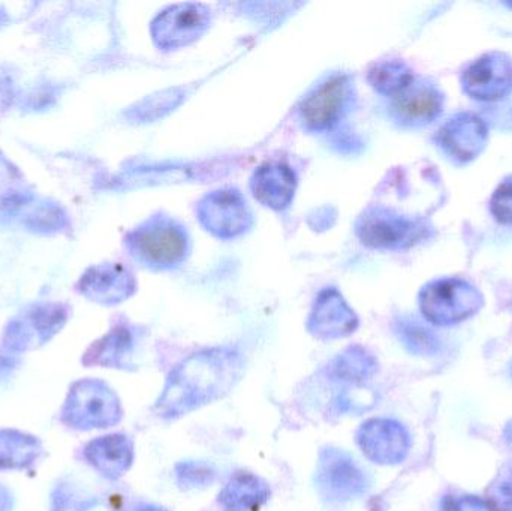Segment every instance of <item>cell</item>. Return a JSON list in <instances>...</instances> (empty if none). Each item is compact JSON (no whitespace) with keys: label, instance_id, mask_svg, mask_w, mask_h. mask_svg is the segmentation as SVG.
Returning <instances> with one entry per match:
<instances>
[{"label":"cell","instance_id":"24","mask_svg":"<svg viewBox=\"0 0 512 511\" xmlns=\"http://www.w3.org/2000/svg\"><path fill=\"white\" fill-rule=\"evenodd\" d=\"M50 511H120L111 500L87 494L69 482H60L51 494Z\"/></svg>","mask_w":512,"mask_h":511},{"label":"cell","instance_id":"1","mask_svg":"<svg viewBox=\"0 0 512 511\" xmlns=\"http://www.w3.org/2000/svg\"><path fill=\"white\" fill-rule=\"evenodd\" d=\"M245 374V359L228 347L209 348L186 357L168 375L155 404L156 416L177 420L225 398Z\"/></svg>","mask_w":512,"mask_h":511},{"label":"cell","instance_id":"17","mask_svg":"<svg viewBox=\"0 0 512 511\" xmlns=\"http://www.w3.org/2000/svg\"><path fill=\"white\" fill-rule=\"evenodd\" d=\"M83 458L105 479L119 480L134 464V443L125 434L105 435L84 446Z\"/></svg>","mask_w":512,"mask_h":511},{"label":"cell","instance_id":"6","mask_svg":"<svg viewBox=\"0 0 512 511\" xmlns=\"http://www.w3.org/2000/svg\"><path fill=\"white\" fill-rule=\"evenodd\" d=\"M355 231L364 245L384 251L412 248L429 236V228L423 222L379 206L369 207L361 213Z\"/></svg>","mask_w":512,"mask_h":511},{"label":"cell","instance_id":"21","mask_svg":"<svg viewBox=\"0 0 512 511\" xmlns=\"http://www.w3.org/2000/svg\"><path fill=\"white\" fill-rule=\"evenodd\" d=\"M41 455L42 444L38 438L15 429H0V470H26Z\"/></svg>","mask_w":512,"mask_h":511},{"label":"cell","instance_id":"4","mask_svg":"<svg viewBox=\"0 0 512 511\" xmlns=\"http://www.w3.org/2000/svg\"><path fill=\"white\" fill-rule=\"evenodd\" d=\"M483 294L465 279L430 282L420 293V308L430 323L450 326L468 320L483 308Z\"/></svg>","mask_w":512,"mask_h":511},{"label":"cell","instance_id":"27","mask_svg":"<svg viewBox=\"0 0 512 511\" xmlns=\"http://www.w3.org/2000/svg\"><path fill=\"white\" fill-rule=\"evenodd\" d=\"M487 506L492 511H512V473L501 476L489 489Z\"/></svg>","mask_w":512,"mask_h":511},{"label":"cell","instance_id":"3","mask_svg":"<svg viewBox=\"0 0 512 511\" xmlns=\"http://www.w3.org/2000/svg\"><path fill=\"white\" fill-rule=\"evenodd\" d=\"M123 407L117 393L101 380L77 381L72 384L60 410V422L75 431H95L119 425Z\"/></svg>","mask_w":512,"mask_h":511},{"label":"cell","instance_id":"10","mask_svg":"<svg viewBox=\"0 0 512 511\" xmlns=\"http://www.w3.org/2000/svg\"><path fill=\"white\" fill-rule=\"evenodd\" d=\"M466 95L477 101L492 102L512 92V60L501 51L483 54L466 66L462 74Z\"/></svg>","mask_w":512,"mask_h":511},{"label":"cell","instance_id":"18","mask_svg":"<svg viewBox=\"0 0 512 511\" xmlns=\"http://www.w3.org/2000/svg\"><path fill=\"white\" fill-rule=\"evenodd\" d=\"M135 347H137V335L134 329L126 324H119L104 338L90 345L81 362L87 368L99 366V368L134 371L132 357H134Z\"/></svg>","mask_w":512,"mask_h":511},{"label":"cell","instance_id":"11","mask_svg":"<svg viewBox=\"0 0 512 511\" xmlns=\"http://www.w3.org/2000/svg\"><path fill=\"white\" fill-rule=\"evenodd\" d=\"M435 141L451 161L468 164L486 149L489 129L481 117L460 113L439 129Z\"/></svg>","mask_w":512,"mask_h":511},{"label":"cell","instance_id":"30","mask_svg":"<svg viewBox=\"0 0 512 511\" xmlns=\"http://www.w3.org/2000/svg\"><path fill=\"white\" fill-rule=\"evenodd\" d=\"M134 511H168L167 509H164V507L156 506V504H138L137 507H135Z\"/></svg>","mask_w":512,"mask_h":511},{"label":"cell","instance_id":"16","mask_svg":"<svg viewBox=\"0 0 512 511\" xmlns=\"http://www.w3.org/2000/svg\"><path fill=\"white\" fill-rule=\"evenodd\" d=\"M65 321V311L57 306L36 309L9 324L5 344L14 351L35 350L60 332Z\"/></svg>","mask_w":512,"mask_h":511},{"label":"cell","instance_id":"12","mask_svg":"<svg viewBox=\"0 0 512 511\" xmlns=\"http://www.w3.org/2000/svg\"><path fill=\"white\" fill-rule=\"evenodd\" d=\"M357 314L334 287L325 288L316 297L307 318V332L321 341L348 338L358 329Z\"/></svg>","mask_w":512,"mask_h":511},{"label":"cell","instance_id":"22","mask_svg":"<svg viewBox=\"0 0 512 511\" xmlns=\"http://www.w3.org/2000/svg\"><path fill=\"white\" fill-rule=\"evenodd\" d=\"M378 369L375 357L364 348L349 347L328 365V377L346 384H363L375 375Z\"/></svg>","mask_w":512,"mask_h":511},{"label":"cell","instance_id":"29","mask_svg":"<svg viewBox=\"0 0 512 511\" xmlns=\"http://www.w3.org/2000/svg\"><path fill=\"white\" fill-rule=\"evenodd\" d=\"M12 510V497L5 488L0 486V511Z\"/></svg>","mask_w":512,"mask_h":511},{"label":"cell","instance_id":"14","mask_svg":"<svg viewBox=\"0 0 512 511\" xmlns=\"http://www.w3.org/2000/svg\"><path fill=\"white\" fill-rule=\"evenodd\" d=\"M444 110V95L433 84L412 81L391 98V119L402 128H423L438 119Z\"/></svg>","mask_w":512,"mask_h":511},{"label":"cell","instance_id":"9","mask_svg":"<svg viewBox=\"0 0 512 511\" xmlns=\"http://www.w3.org/2000/svg\"><path fill=\"white\" fill-rule=\"evenodd\" d=\"M212 12L203 3H177L152 21L153 41L162 50H177L200 39L209 30Z\"/></svg>","mask_w":512,"mask_h":511},{"label":"cell","instance_id":"13","mask_svg":"<svg viewBox=\"0 0 512 511\" xmlns=\"http://www.w3.org/2000/svg\"><path fill=\"white\" fill-rule=\"evenodd\" d=\"M355 441L364 456L379 465L399 464L409 449L408 432L388 419L367 420L358 428Z\"/></svg>","mask_w":512,"mask_h":511},{"label":"cell","instance_id":"15","mask_svg":"<svg viewBox=\"0 0 512 511\" xmlns=\"http://www.w3.org/2000/svg\"><path fill=\"white\" fill-rule=\"evenodd\" d=\"M78 290L92 302L119 305L137 290L134 275L119 263L99 264L84 273Z\"/></svg>","mask_w":512,"mask_h":511},{"label":"cell","instance_id":"7","mask_svg":"<svg viewBox=\"0 0 512 511\" xmlns=\"http://www.w3.org/2000/svg\"><path fill=\"white\" fill-rule=\"evenodd\" d=\"M315 483L319 495L330 503H349L369 491L366 471L348 452L336 447L319 452Z\"/></svg>","mask_w":512,"mask_h":511},{"label":"cell","instance_id":"19","mask_svg":"<svg viewBox=\"0 0 512 511\" xmlns=\"http://www.w3.org/2000/svg\"><path fill=\"white\" fill-rule=\"evenodd\" d=\"M297 189V176L288 165L267 162L256 168L251 191L262 206L282 212L291 204Z\"/></svg>","mask_w":512,"mask_h":511},{"label":"cell","instance_id":"25","mask_svg":"<svg viewBox=\"0 0 512 511\" xmlns=\"http://www.w3.org/2000/svg\"><path fill=\"white\" fill-rule=\"evenodd\" d=\"M176 482L183 491L206 489L216 482L215 468L204 462L186 461L176 465Z\"/></svg>","mask_w":512,"mask_h":511},{"label":"cell","instance_id":"20","mask_svg":"<svg viewBox=\"0 0 512 511\" xmlns=\"http://www.w3.org/2000/svg\"><path fill=\"white\" fill-rule=\"evenodd\" d=\"M271 497L268 483L249 471H236L219 492L218 503L225 511H259Z\"/></svg>","mask_w":512,"mask_h":511},{"label":"cell","instance_id":"28","mask_svg":"<svg viewBox=\"0 0 512 511\" xmlns=\"http://www.w3.org/2000/svg\"><path fill=\"white\" fill-rule=\"evenodd\" d=\"M444 511H492L489 506H484L481 501L474 498H460V500L447 501Z\"/></svg>","mask_w":512,"mask_h":511},{"label":"cell","instance_id":"8","mask_svg":"<svg viewBox=\"0 0 512 511\" xmlns=\"http://www.w3.org/2000/svg\"><path fill=\"white\" fill-rule=\"evenodd\" d=\"M195 210L203 227L219 239L242 236L254 225L251 206L245 195L236 188L209 192L198 201Z\"/></svg>","mask_w":512,"mask_h":511},{"label":"cell","instance_id":"2","mask_svg":"<svg viewBox=\"0 0 512 511\" xmlns=\"http://www.w3.org/2000/svg\"><path fill=\"white\" fill-rule=\"evenodd\" d=\"M125 248L144 269L170 272L185 264L191 251V237L177 219L158 213L129 231Z\"/></svg>","mask_w":512,"mask_h":511},{"label":"cell","instance_id":"23","mask_svg":"<svg viewBox=\"0 0 512 511\" xmlns=\"http://www.w3.org/2000/svg\"><path fill=\"white\" fill-rule=\"evenodd\" d=\"M367 80L381 95L396 96L415 80L414 72L399 59L381 60L369 69Z\"/></svg>","mask_w":512,"mask_h":511},{"label":"cell","instance_id":"5","mask_svg":"<svg viewBox=\"0 0 512 511\" xmlns=\"http://www.w3.org/2000/svg\"><path fill=\"white\" fill-rule=\"evenodd\" d=\"M354 98V83L349 75H330L304 96L298 119L307 131L328 132L348 116Z\"/></svg>","mask_w":512,"mask_h":511},{"label":"cell","instance_id":"26","mask_svg":"<svg viewBox=\"0 0 512 511\" xmlns=\"http://www.w3.org/2000/svg\"><path fill=\"white\" fill-rule=\"evenodd\" d=\"M490 209L501 224L512 225V176L498 186L490 201Z\"/></svg>","mask_w":512,"mask_h":511}]
</instances>
